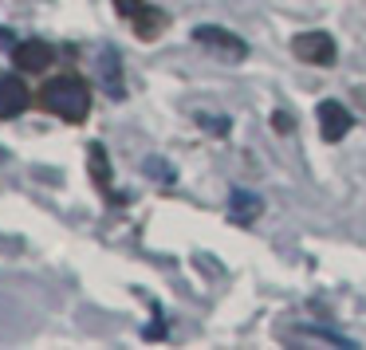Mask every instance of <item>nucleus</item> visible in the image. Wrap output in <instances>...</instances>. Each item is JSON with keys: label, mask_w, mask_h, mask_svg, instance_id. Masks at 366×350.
Here are the masks:
<instances>
[{"label": "nucleus", "mask_w": 366, "mask_h": 350, "mask_svg": "<svg viewBox=\"0 0 366 350\" xmlns=\"http://www.w3.org/2000/svg\"><path fill=\"white\" fill-rule=\"evenodd\" d=\"M40 106L48 114H56V119L71 122V126L87 122V114H91V87H87V79H79V75H71V71L48 79L40 87Z\"/></svg>", "instance_id": "f257e3e1"}, {"label": "nucleus", "mask_w": 366, "mask_h": 350, "mask_svg": "<svg viewBox=\"0 0 366 350\" xmlns=\"http://www.w3.org/2000/svg\"><path fill=\"white\" fill-rule=\"evenodd\" d=\"M193 44L209 48L217 59H224V64H244V59H248V44L240 40V36H232L229 28H217V24L193 28Z\"/></svg>", "instance_id": "f03ea898"}, {"label": "nucleus", "mask_w": 366, "mask_h": 350, "mask_svg": "<svg viewBox=\"0 0 366 350\" xmlns=\"http://www.w3.org/2000/svg\"><path fill=\"white\" fill-rule=\"evenodd\" d=\"M292 56L311 67H331L339 59V48H335V40L327 32H300L292 36Z\"/></svg>", "instance_id": "7ed1b4c3"}, {"label": "nucleus", "mask_w": 366, "mask_h": 350, "mask_svg": "<svg viewBox=\"0 0 366 350\" xmlns=\"http://www.w3.org/2000/svg\"><path fill=\"white\" fill-rule=\"evenodd\" d=\"M12 64H16V71L24 75H44L51 64H56V48L44 40H20L16 48H12Z\"/></svg>", "instance_id": "20e7f679"}, {"label": "nucleus", "mask_w": 366, "mask_h": 350, "mask_svg": "<svg viewBox=\"0 0 366 350\" xmlns=\"http://www.w3.org/2000/svg\"><path fill=\"white\" fill-rule=\"evenodd\" d=\"M315 114H319V134H323L327 142H342V138L350 134V126H355V114H350L342 103H335V99L319 103Z\"/></svg>", "instance_id": "39448f33"}, {"label": "nucleus", "mask_w": 366, "mask_h": 350, "mask_svg": "<svg viewBox=\"0 0 366 350\" xmlns=\"http://www.w3.org/2000/svg\"><path fill=\"white\" fill-rule=\"evenodd\" d=\"M32 106V95H28V83L20 75H0V119H16Z\"/></svg>", "instance_id": "423d86ee"}, {"label": "nucleus", "mask_w": 366, "mask_h": 350, "mask_svg": "<svg viewBox=\"0 0 366 350\" xmlns=\"http://www.w3.org/2000/svg\"><path fill=\"white\" fill-rule=\"evenodd\" d=\"M130 28H134L138 40H158V36L169 28V16H166L162 9H150V4H142V9L130 16Z\"/></svg>", "instance_id": "0eeeda50"}, {"label": "nucleus", "mask_w": 366, "mask_h": 350, "mask_svg": "<svg viewBox=\"0 0 366 350\" xmlns=\"http://www.w3.org/2000/svg\"><path fill=\"white\" fill-rule=\"evenodd\" d=\"M99 75H103V87L111 99H127V87H122V59L114 48H103L99 56Z\"/></svg>", "instance_id": "6e6552de"}, {"label": "nucleus", "mask_w": 366, "mask_h": 350, "mask_svg": "<svg viewBox=\"0 0 366 350\" xmlns=\"http://www.w3.org/2000/svg\"><path fill=\"white\" fill-rule=\"evenodd\" d=\"M260 209H264V201L256 197V193H248V189H232V197H229V221H237V224H252L256 216H260Z\"/></svg>", "instance_id": "1a4fd4ad"}, {"label": "nucleus", "mask_w": 366, "mask_h": 350, "mask_svg": "<svg viewBox=\"0 0 366 350\" xmlns=\"http://www.w3.org/2000/svg\"><path fill=\"white\" fill-rule=\"evenodd\" d=\"M87 166H91V177H95L99 193L114 197V193H111V161H107V150H103L99 142H91V146H87ZM114 201H119V197H114Z\"/></svg>", "instance_id": "9d476101"}, {"label": "nucleus", "mask_w": 366, "mask_h": 350, "mask_svg": "<svg viewBox=\"0 0 366 350\" xmlns=\"http://www.w3.org/2000/svg\"><path fill=\"white\" fill-rule=\"evenodd\" d=\"M146 174H158L162 185H174V181H177L174 166H169V161H162V158H150V161H146Z\"/></svg>", "instance_id": "9b49d317"}, {"label": "nucleus", "mask_w": 366, "mask_h": 350, "mask_svg": "<svg viewBox=\"0 0 366 350\" xmlns=\"http://www.w3.org/2000/svg\"><path fill=\"white\" fill-rule=\"evenodd\" d=\"M197 122L213 134H229V119H213V114H197Z\"/></svg>", "instance_id": "f8f14e48"}, {"label": "nucleus", "mask_w": 366, "mask_h": 350, "mask_svg": "<svg viewBox=\"0 0 366 350\" xmlns=\"http://www.w3.org/2000/svg\"><path fill=\"white\" fill-rule=\"evenodd\" d=\"M142 4H146V0H114V12H119V16H134V12L138 9H142Z\"/></svg>", "instance_id": "ddd939ff"}, {"label": "nucleus", "mask_w": 366, "mask_h": 350, "mask_svg": "<svg viewBox=\"0 0 366 350\" xmlns=\"http://www.w3.org/2000/svg\"><path fill=\"white\" fill-rule=\"evenodd\" d=\"M272 126H276L280 134H287V130H295V119H287L284 111H276V119H272Z\"/></svg>", "instance_id": "4468645a"}]
</instances>
